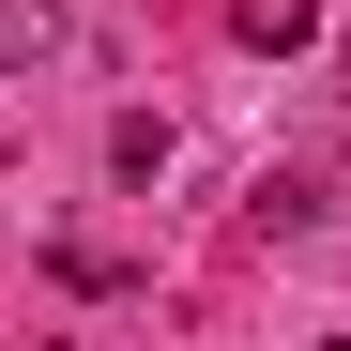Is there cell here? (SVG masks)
Instances as JSON below:
<instances>
[{"instance_id": "1", "label": "cell", "mask_w": 351, "mask_h": 351, "mask_svg": "<svg viewBox=\"0 0 351 351\" xmlns=\"http://www.w3.org/2000/svg\"><path fill=\"white\" fill-rule=\"evenodd\" d=\"M46 62H77V16L62 0H0V77H46Z\"/></svg>"}, {"instance_id": "2", "label": "cell", "mask_w": 351, "mask_h": 351, "mask_svg": "<svg viewBox=\"0 0 351 351\" xmlns=\"http://www.w3.org/2000/svg\"><path fill=\"white\" fill-rule=\"evenodd\" d=\"M107 168L123 184H168V123H107Z\"/></svg>"}]
</instances>
